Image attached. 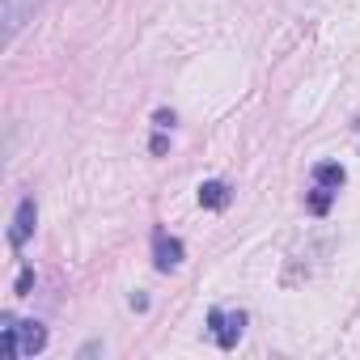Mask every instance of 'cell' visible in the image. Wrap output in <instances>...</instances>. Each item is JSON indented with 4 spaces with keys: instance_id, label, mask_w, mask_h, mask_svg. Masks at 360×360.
I'll list each match as a JSON object with an SVG mask.
<instances>
[{
    "instance_id": "6da1fadb",
    "label": "cell",
    "mask_w": 360,
    "mask_h": 360,
    "mask_svg": "<svg viewBox=\"0 0 360 360\" xmlns=\"http://www.w3.org/2000/svg\"><path fill=\"white\" fill-rule=\"evenodd\" d=\"M34 221H39V204H34V195H26V200L18 204V212H13V229H9V242H13V250H22V246L30 242V233H34Z\"/></svg>"
},
{
    "instance_id": "7a4b0ae2",
    "label": "cell",
    "mask_w": 360,
    "mask_h": 360,
    "mask_svg": "<svg viewBox=\"0 0 360 360\" xmlns=\"http://www.w3.org/2000/svg\"><path fill=\"white\" fill-rule=\"evenodd\" d=\"M208 326H212V335H217L221 347H233V343L242 339L246 314H242V309H238V314H221V309H212V314H208Z\"/></svg>"
},
{
    "instance_id": "3957f363",
    "label": "cell",
    "mask_w": 360,
    "mask_h": 360,
    "mask_svg": "<svg viewBox=\"0 0 360 360\" xmlns=\"http://www.w3.org/2000/svg\"><path fill=\"white\" fill-rule=\"evenodd\" d=\"M153 263H157L161 271H174L178 263H183V242L157 229V238H153Z\"/></svg>"
},
{
    "instance_id": "277c9868",
    "label": "cell",
    "mask_w": 360,
    "mask_h": 360,
    "mask_svg": "<svg viewBox=\"0 0 360 360\" xmlns=\"http://www.w3.org/2000/svg\"><path fill=\"white\" fill-rule=\"evenodd\" d=\"M43 5V0H5V39H13L22 30V22Z\"/></svg>"
},
{
    "instance_id": "5b68a950",
    "label": "cell",
    "mask_w": 360,
    "mask_h": 360,
    "mask_svg": "<svg viewBox=\"0 0 360 360\" xmlns=\"http://www.w3.org/2000/svg\"><path fill=\"white\" fill-rule=\"evenodd\" d=\"M18 343H22V356H39L47 347V326L43 322H18Z\"/></svg>"
},
{
    "instance_id": "8992f818",
    "label": "cell",
    "mask_w": 360,
    "mask_h": 360,
    "mask_svg": "<svg viewBox=\"0 0 360 360\" xmlns=\"http://www.w3.org/2000/svg\"><path fill=\"white\" fill-rule=\"evenodd\" d=\"M343 178H347V174H343L339 161H322V165H314V183L326 187V191H339V187H343Z\"/></svg>"
},
{
    "instance_id": "52a82bcc",
    "label": "cell",
    "mask_w": 360,
    "mask_h": 360,
    "mask_svg": "<svg viewBox=\"0 0 360 360\" xmlns=\"http://www.w3.org/2000/svg\"><path fill=\"white\" fill-rule=\"evenodd\" d=\"M200 204L204 208H225L229 204V187L217 183V178H208V183H200Z\"/></svg>"
},
{
    "instance_id": "ba28073f",
    "label": "cell",
    "mask_w": 360,
    "mask_h": 360,
    "mask_svg": "<svg viewBox=\"0 0 360 360\" xmlns=\"http://www.w3.org/2000/svg\"><path fill=\"white\" fill-rule=\"evenodd\" d=\"M330 195H335V191H326V187H314V195H309V208L322 217V212L330 208Z\"/></svg>"
},
{
    "instance_id": "9c48e42d",
    "label": "cell",
    "mask_w": 360,
    "mask_h": 360,
    "mask_svg": "<svg viewBox=\"0 0 360 360\" xmlns=\"http://www.w3.org/2000/svg\"><path fill=\"white\" fill-rule=\"evenodd\" d=\"M30 284H34V271H30V267H22V276H18L13 292H18V297H26V292H30Z\"/></svg>"
},
{
    "instance_id": "30bf717a",
    "label": "cell",
    "mask_w": 360,
    "mask_h": 360,
    "mask_svg": "<svg viewBox=\"0 0 360 360\" xmlns=\"http://www.w3.org/2000/svg\"><path fill=\"white\" fill-rule=\"evenodd\" d=\"M153 123H157V131H169V127H174V110H157Z\"/></svg>"
}]
</instances>
